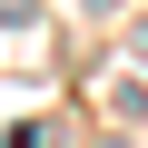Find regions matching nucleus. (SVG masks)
I'll return each mask as SVG.
<instances>
[{
	"label": "nucleus",
	"mask_w": 148,
	"mask_h": 148,
	"mask_svg": "<svg viewBox=\"0 0 148 148\" xmlns=\"http://www.w3.org/2000/svg\"><path fill=\"white\" fill-rule=\"evenodd\" d=\"M0 20H10V30H20V20H30V0H0Z\"/></svg>",
	"instance_id": "f257e3e1"
}]
</instances>
